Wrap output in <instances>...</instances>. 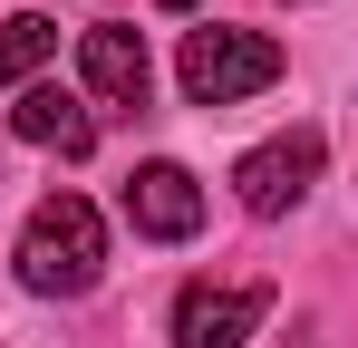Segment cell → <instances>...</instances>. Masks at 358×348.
Returning <instances> with one entry per match:
<instances>
[{"mask_svg":"<svg viewBox=\"0 0 358 348\" xmlns=\"http://www.w3.org/2000/svg\"><path fill=\"white\" fill-rule=\"evenodd\" d=\"M107 271V223H97V203L87 194H49L29 232H20V281L39 290V300H78V290H97Z\"/></svg>","mask_w":358,"mask_h":348,"instance_id":"cell-1","label":"cell"},{"mask_svg":"<svg viewBox=\"0 0 358 348\" xmlns=\"http://www.w3.org/2000/svg\"><path fill=\"white\" fill-rule=\"evenodd\" d=\"M175 78H184L194 107H242V97H262V87L281 78V49H271L262 29H223V20H203V29H184Z\"/></svg>","mask_w":358,"mask_h":348,"instance_id":"cell-2","label":"cell"},{"mask_svg":"<svg viewBox=\"0 0 358 348\" xmlns=\"http://www.w3.org/2000/svg\"><path fill=\"white\" fill-rule=\"evenodd\" d=\"M271 319V281H194L175 290V348H252Z\"/></svg>","mask_w":358,"mask_h":348,"instance_id":"cell-3","label":"cell"},{"mask_svg":"<svg viewBox=\"0 0 358 348\" xmlns=\"http://www.w3.org/2000/svg\"><path fill=\"white\" fill-rule=\"evenodd\" d=\"M320 155H329V145H320V126H291V136L252 145V155L233 165V194H242V213H262V223H271V213H291L300 194L320 184Z\"/></svg>","mask_w":358,"mask_h":348,"instance_id":"cell-4","label":"cell"},{"mask_svg":"<svg viewBox=\"0 0 358 348\" xmlns=\"http://www.w3.org/2000/svg\"><path fill=\"white\" fill-rule=\"evenodd\" d=\"M78 78H87V97H107V107H145V87H155L145 29H136V20H97V29L78 39Z\"/></svg>","mask_w":358,"mask_h":348,"instance_id":"cell-5","label":"cell"},{"mask_svg":"<svg viewBox=\"0 0 358 348\" xmlns=\"http://www.w3.org/2000/svg\"><path fill=\"white\" fill-rule=\"evenodd\" d=\"M126 223L145 232V242H194V232H203V184L184 165H165V155L136 165L126 174Z\"/></svg>","mask_w":358,"mask_h":348,"instance_id":"cell-6","label":"cell"},{"mask_svg":"<svg viewBox=\"0 0 358 348\" xmlns=\"http://www.w3.org/2000/svg\"><path fill=\"white\" fill-rule=\"evenodd\" d=\"M10 126H20V145H49V155H97V116L78 107L68 87H49V78H29V87H20Z\"/></svg>","mask_w":358,"mask_h":348,"instance_id":"cell-7","label":"cell"},{"mask_svg":"<svg viewBox=\"0 0 358 348\" xmlns=\"http://www.w3.org/2000/svg\"><path fill=\"white\" fill-rule=\"evenodd\" d=\"M49 49H59V29H49L39 10H20V20H0V87H29V78L49 68Z\"/></svg>","mask_w":358,"mask_h":348,"instance_id":"cell-8","label":"cell"},{"mask_svg":"<svg viewBox=\"0 0 358 348\" xmlns=\"http://www.w3.org/2000/svg\"><path fill=\"white\" fill-rule=\"evenodd\" d=\"M165 10H194V0H165Z\"/></svg>","mask_w":358,"mask_h":348,"instance_id":"cell-9","label":"cell"},{"mask_svg":"<svg viewBox=\"0 0 358 348\" xmlns=\"http://www.w3.org/2000/svg\"><path fill=\"white\" fill-rule=\"evenodd\" d=\"M291 10H300V0H291Z\"/></svg>","mask_w":358,"mask_h":348,"instance_id":"cell-10","label":"cell"}]
</instances>
